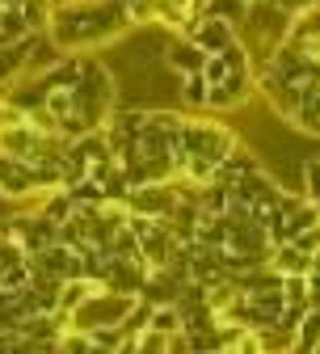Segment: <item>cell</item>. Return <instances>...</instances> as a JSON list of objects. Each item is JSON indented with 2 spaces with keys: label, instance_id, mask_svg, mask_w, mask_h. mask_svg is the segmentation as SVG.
I'll list each match as a JSON object with an SVG mask.
<instances>
[{
  "label": "cell",
  "instance_id": "13",
  "mask_svg": "<svg viewBox=\"0 0 320 354\" xmlns=\"http://www.w3.org/2000/svg\"><path fill=\"white\" fill-rule=\"evenodd\" d=\"M207 93H211V84H207L203 72L181 76V102H186L190 110H207Z\"/></svg>",
  "mask_w": 320,
  "mask_h": 354
},
{
  "label": "cell",
  "instance_id": "7",
  "mask_svg": "<svg viewBox=\"0 0 320 354\" xmlns=\"http://www.w3.org/2000/svg\"><path fill=\"white\" fill-rule=\"evenodd\" d=\"M270 266H274L279 274H308V270H312V253H303L295 241H283V245H274Z\"/></svg>",
  "mask_w": 320,
  "mask_h": 354
},
{
  "label": "cell",
  "instance_id": "8",
  "mask_svg": "<svg viewBox=\"0 0 320 354\" xmlns=\"http://www.w3.org/2000/svg\"><path fill=\"white\" fill-rule=\"evenodd\" d=\"M291 350L295 354H320V308H308L299 329L291 333Z\"/></svg>",
  "mask_w": 320,
  "mask_h": 354
},
{
  "label": "cell",
  "instance_id": "10",
  "mask_svg": "<svg viewBox=\"0 0 320 354\" xmlns=\"http://www.w3.org/2000/svg\"><path fill=\"white\" fill-rule=\"evenodd\" d=\"M30 34V21H26V13H21V5H0V42H21Z\"/></svg>",
  "mask_w": 320,
  "mask_h": 354
},
{
  "label": "cell",
  "instance_id": "9",
  "mask_svg": "<svg viewBox=\"0 0 320 354\" xmlns=\"http://www.w3.org/2000/svg\"><path fill=\"white\" fill-rule=\"evenodd\" d=\"M287 42H303V38H320V0L316 5H308V9H299V13H291L287 17V34H283Z\"/></svg>",
  "mask_w": 320,
  "mask_h": 354
},
{
  "label": "cell",
  "instance_id": "1",
  "mask_svg": "<svg viewBox=\"0 0 320 354\" xmlns=\"http://www.w3.org/2000/svg\"><path fill=\"white\" fill-rule=\"evenodd\" d=\"M241 144V136L227 122H219L211 110H198V114H186L181 118V131H177V156H203V160H223Z\"/></svg>",
  "mask_w": 320,
  "mask_h": 354
},
{
  "label": "cell",
  "instance_id": "12",
  "mask_svg": "<svg viewBox=\"0 0 320 354\" xmlns=\"http://www.w3.org/2000/svg\"><path fill=\"white\" fill-rule=\"evenodd\" d=\"M227 198H232V190H227L223 182H207V186H198V194H194V203H198L203 215H223V211H227Z\"/></svg>",
  "mask_w": 320,
  "mask_h": 354
},
{
  "label": "cell",
  "instance_id": "3",
  "mask_svg": "<svg viewBox=\"0 0 320 354\" xmlns=\"http://www.w3.org/2000/svg\"><path fill=\"white\" fill-rule=\"evenodd\" d=\"M177 198H181V194H177L173 182H144V186L126 190L131 211H144V215H152V219H169L173 207H177Z\"/></svg>",
  "mask_w": 320,
  "mask_h": 354
},
{
  "label": "cell",
  "instance_id": "5",
  "mask_svg": "<svg viewBox=\"0 0 320 354\" xmlns=\"http://www.w3.org/2000/svg\"><path fill=\"white\" fill-rule=\"evenodd\" d=\"M164 68L169 72H177V76H190V72H203V59H207V51L198 47V42L190 38V34H173L169 42H164Z\"/></svg>",
  "mask_w": 320,
  "mask_h": 354
},
{
  "label": "cell",
  "instance_id": "19",
  "mask_svg": "<svg viewBox=\"0 0 320 354\" xmlns=\"http://www.w3.org/2000/svg\"><path fill=\"white\" fill-rule=\"evenodd\" d=\"M68 190H72L76 203H102V198H106L102 182H93V177H84V182H76V186H68Z\"/></svg>",
  "mask_w": 320,
  "mask_h": 354
},
{
  "label": "cell",
  "instance_id": "24",
  "mask_svg": "<svg viewBox=\"0 0 320 354\" xmlns=\"http://www.w3.org/2000/svg\"><path fill=\"white\" fill-rule=\"evenodd\" d=\"M0 47H5V42H0Z\"/></svg>",
  "mask_w": 320,
  "mask_h": 354
},
{
  "label": "cell",
  "instance_id": "14",
  "mask_svg": "<svg viewBox=\"0 0 320 354\" xmlns=\"http://www.w3.org/2000/svg\"><path fill=\"white\" fill-rule=\"evenodd\" d=\"M152 329H164V333H177L181 329V308L177 304H152Z\"/></svg>",
  "mask_w": 320,
  "mask_h": 354
},
{
  "label": "cell",
  "instance_id": "23",
  "mask_svg": "<svg viewBox=\"0 0 320 354\" xmlns=\"http://www.w3.org/2000/svg\"><path fill=\"white\" fill-rule=\"evenodd\" d=\"M265 5H274V9H279V13H299V9H308V5H316V0H265Z\"/></svg>",
  "mask_w": 320,
  "mask_h": 354
},
{
  "label": "cell",
  "instance_id": "15",
  "mask_svg": "<svg viewBox=\"0 0 320 354\" xmlns=\"http://www.w3.org/2000/svg\"><path fill=\"white\" fill-rule=\"evenodd\" d=\"M299 182H303V194L320 207V156H308L299 165Z\"/></svg>",
  "mask_w": 320,
  "mask_h": 354
},
{
  "label": "cell",
  "instance_id": "21",
  "mask_svg": "<svg viewBox=\"0 0 320 354\" xmlns=\"http://www.w3.org/2000/svg\"><path fill=\"white\" fill-rule=\"evenodd\" d=\"M203 76H207V84H219V80L227 76V59H223V51L203 59Z\"/></svg>",
  "mask_w": 320,
  "mask_h": 354
},
{
  "label": "cell",
  "instance_id": "16",
  "mask_svg": "<svg viewBox=\"0 0 320 354\" xmlns=\"http://www.w3.org/2000/svg\"><path fill=\"white\" fill-rule=\"evenodd\" d=\"M283 299H287V304H303V308H312L308 274H283Z\"/></svg>",
  "mask_w": 320,
  "mask_h": 354
},
{
  "label": "cell",
  "instance_id": "18",
  "mask_svg": "<svg viewBox=\"0 0 320 354\" xmlns=\"http://www.w3.org/2000/svg\"><path fill=\"white\" fill-rule=\"evenodd\" d=\"M30 261H13V266H5V270H0V283L5 287H13V291H21V287H30Z\"/></svg>",
  "mask_w": 320,
  "mask_h": 354
},
{
  "label": "cell",
  "instance_id": "22",
  "mask_svg": "<svg viewBox=\"0 0 320 354\" xmlns=\"http://www.w3.org/2000/svg\"><path fill=\"white\" fill-rule=\"evenodd\" d=\"M295 245H299L303 253H316V249H320V224H312V228H299V232H295Z\"/></svg>",
  "mask_w": 320,
  "mask_h": 354
},
{
  "label": "cell",
  "instance_id": "17",
  "mask_svg": "<svg viewBox=\"0 0 320 354\" xmlns=\"http://www.w3.org/2000/svg\"><path fill=\"white\" fill-rule=\"evenodd\" d=\"M110 253H118V257H140L144 249H140V236H135L126 224H118V232H114V241H110Z\"/></svg>",
  "mask_w": 320,
  "mask_h": 354
},
{
  "label": "cell",
  "instance_id": "20",
  "mask_svg": "<svg viewBox=\"0 0 320 354\" xmlns=\"http://www.w3.org/2000/svg\"><path fill=\"white\" fill-rule=\"evenodd\" d=\"M303 313H308L303 304H283V313H279V329L295 333V329H299V321H303Z\"/></svg>",
  "mask_w": 320,
  "mask_h": 354
},
{
  "label": "cell",
  "instance_id": "2",
  "mask_svg": "<svg viewBox=\"0 0 320 354\" xmlns=\"http://www.w3.org/2000/svg\"><path fill=\"white\" fill-rule=\"evenodd\" d=\"M9 228H13V236L21 241L26 257H34V253H42V249L55 245V228H59V224H51V219L38 215V211H21V215L9 219Z\"/></svg>",
  "mask_w": 320,
  "mask_h": 354
},
{
  "label": "cell",
  "instance_id": "11",
  "mask_svg": "<svg viewBox=\"0 0 320 354\" xmlns=\"http://www.w3.org/2000/svg\"><path fill=\"white\" fill-rule=\"evenodd\" d=\"M198 13L223 17V21H232V26L241 30V26H245V17H249V0H203Z\"/></svg>",
  "mask_w": 320,
  "mask_h": 354
},
{
  "label": "cell",
  "instance_id": "4",
  "mask_svg": "<svg viewBox=\"0 0 320 354\" xmlns=\"http://www.w3.org/2000/svg\"><path fill=\"white\" fill-rule=\"evenodd\" d=\"M186 34L198 42V47L207 51V55H219L227 42H236L241 38V30L232 26V21H223V17H211V13H194V21L186 26Z\"/></svg>",
  "mask_w": 320,
  "mask_h": 354
},
{
  "label": "cell",
  "instance_id": "6",
  "mask_svg": "<svg viewBox=\"0 0 320 354\" xmlns=\"http://www.w3.org/2000/svg\"><path fill=\"white\" fill-rule=\"evenodd\" d=\"M261 169V160H257V152L253 148H245V144H236L232 152H227L219 165H215V177L211 182H223V186H236V182H245L249 173H257Z\"/></svg>",
  "mask_w": 320,
  "mask_h": 354
}]
</instances>
